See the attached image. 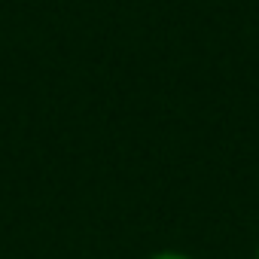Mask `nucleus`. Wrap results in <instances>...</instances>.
<instances>
[{"label": "nucleus", "mask_w": 259, "mask_h": 259, "mask_svg": "<svg viewBox=\"0 0 259 259\" xmlns=\"http://www.w3.org/2000/svg\"><path fill=\"white\" fill-rule=\"evenodd\" d=\"M256 259H259V256H256Z\"/></svg>", "instance_id": "nucleus-2"}, {"label": "nucleus", "mask_w": 259, "mask_h": 259, "mask_svg": "<svg viewBox=\"0 0 259 259\" xmlns=\"http://www.w3.org/2000/svg\"><path fill=\"white\" fill-rule=\"evenodd\" d=\"M153 259H189V256H183V253H159Z\"/></svg>", "instance_id": "nucleus-1"}]
</instances>
